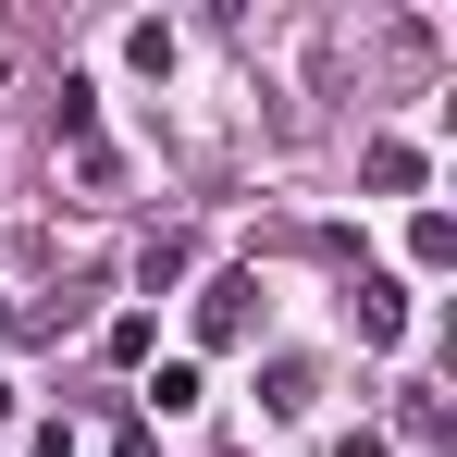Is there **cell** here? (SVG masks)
<instances>
[{"mask_svg": "<svg viewBox=\"0 0 457 457\" xmlns=\"http://www.w3.org/2000/svg\"><path fill=\"white\" fill-rule=\"evenodd\" d=\"M186 260H198V235H149V247H137V285H149V297L186 285Z\"/></svg>", "mask_w": 457, "mask_h": 457, "instance_id": "1", "label": "cell"}, {"mask_svg": "<svg viewBox=\"0 0 457 457\" xmlns=\"http://www.w3.org/2000/svg\"><path fill=\"white\" fill-rule=\"evenodd\" d=\"M420 173H433V161L408 149V137H371V186H395V198H408V186H420Z\"/></svg>", "mask_w": 457, "mask_h": 457, "instance_id": "2", "label": "cell"}, {"mask_svg": "<svg viewBox=\"0 0 457 457\" xmlns=\"http://www.w3.org/2000/svg\"><path fill=\"white\" fill-rule=\"evenodd\" d=\"M247 297H260V285H247V272H223V285H211V309H198V334H247Z\"/></svg>", "mask_w": 457, "mask_h": 457, "instance_id": "3", "label": "cell"}, {"mask_svg": "<svg viewBox=\"0 0 457 457\" xmlns=\"http://www.w3.org/2000/svg\"><path fill=\"white\" fill-rule=\"evenodd\" d=\"M359 334L395 346V334H408V297H395V285H359Z\"/></svg>", "mask_w": 457, "mask_h": 457, "instance_id": "4", "label": "cell"}, {"mask_svg": "<svg viewBox=\"0 0 457 457\" xmlns=\"http://www.w3.org/2000/svg\"><path fill=\"white\" fill-rule=\"evenodd\" d=\"M124 62H137V75H173V25H161V12H149V25H124Z\"/></svg>", "mask_w": 457, "mask_h": 457, "instance_id": "5", "label": "cell"}, {"mask_svg": "<svg viewBox=\"0 0 457 457\" xmlns=\"http://www.w3.org/2000/svg\"><path fill=\"white\" fill-rule=\"evenodd\" d=\"M408 260H420V272H445V260H457V223H445V211H420V223H408Z\"/></svg>", "mask_w": 457, "mask_h": 457, "instance_id": "6", "label": "cell"}, {"mask_svg": "<svg viewBox=\"0 0 457 457\" xmlns=\"http://www.w3.org/2000/svg\"><path fill=\"white\" fill-rule=\"evenodd\" d=\"M334 457H383V433H334Z\"/></svg>", "mask_w": 457, "mask_h": 457, "instance_id": "7", "label": "cell"}, {"mask_svg": "<svg viewBox=\"0 0 457 457\" xmlns=\"http://www.w3.org/2000/svg\"><path fill=\"white\" fill-rule=\"evenodd\" d=\"M0 420H12V383H0Z\"/></svg>", "mask_w": 457, "mask_h": 457, "instance_id": "8", "label": "cell"}, {"mask_svg": "<svg viewBox=\"0 0 457 457\" xmlns=\"http://www.w3.org/2000/svg\"><path fill=\"white\" fill-rule=\"evenodd\" d=\"M0 334H12V309H0Z\"/></svg>", "mask_w": 457, "mask_h": 457, "instance_id": "9", "label": "cell"}]
</instances>
